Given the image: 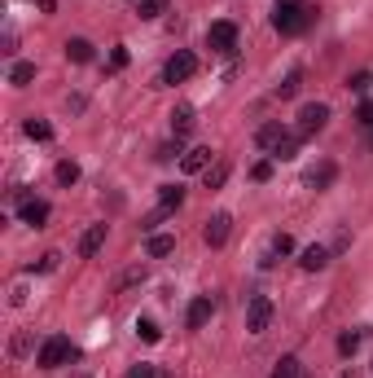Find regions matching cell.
<instances>
[{"label": "cell", "instance_id": "ffe728a7", "mask_svg": "<svg viewBox=\"0 0 373 378\" xmlns=\"http://www.w3.org/2000/svg\"><path fill=\"white\" fill-rule=\"evenodd\" d=\"M158 203H163L167 211H176V207L185 203V189H180V185H158Z\"/></svg>", "mask_w": 373, "mask_h": 378}, {"label": "cell", "instance_id": "6da1fadb", "mask_svg": "<svg viewBox=\"0 0 373 378\" xmlns=\"http://www.w3.org/2000/svg\"><path fill=\"white\" fill-rule=\"evenodd\" d=\"M312 22H316V9L303 5V0H277V5H272V27L281 36H303Z\"/></svg>", "mask_w": 373, "mask_h": 378}, {"label": "cell", "instance_id": "7a4b0ae2", "mask_svg": "<svg viewBox=\"0 0 373 378\" xmlns=\"http://www.w3.org/2000/svg\"><path fill=\"white\" fill-rule=\"evenodd\" d=\"M75 357H80V347H75L66 335H53V339H44L40 343V369H58V365H70Z\"/></svg>", "mask_w": 373, "mask_h": 378}, {"label": "cell", "instance_id": "8d00e7d4", "mask_svg": "<svg viewBox=\"0 0 373 378\" xmlns=\"http://www.w3.org/2000/svg\"><path fill=\"white\" fill-rule=\"evenodd\" d=\"M110 66H114V70H123V66H128V48H123V44H119L114 53H110Z\"/></svg>", "mask_w": 373, "mask_h": 378}, {"label": "cell", "instance_id": "e575fe53", "mask_svg": "<svg viewBox=\"0 0 373 378\" xmlns=\"http://www.w3.org/2000/svg\"><path fill=\"white\" fill-rule=\"evenodd\" d=\"M176 154H180V141H176V145H158V154H154V159H158V163H171Z\"/></svg>", "mask_w": 373, "mask_h": 378}, {"label": "cell", "instance_id": "9c48e42d", "mask_svg": "<svg viewBox=\"0 0 373 378\" xmlns=\"http://www.w3.org/2000/svg\"><path fill=\"white\" fill-rule=\"evenodd\" d=\"M102 246H106V224H88V229L80 233V246H75V251H80L84 260H92Z\"/></svg>", "mask_w": 373, "mask_h": 378}, {"label": "cell", "instance_id": "603a6c76", "mask_svg": "<svg viewBox=\"0 0 373 378\" xmlns=\"http://www.w3.org/2000/svg\"><path fill=\"white\" fill-rule=\"evenodd\" d=\"M298 88H303V70H290L286 84H277V97H294Z\"/></svg>", "mask_w": 373, "mask_h": 378}, {"label": "cell", "instance_id": "f35d334b", "mask_svg": "<svg viewBox=\"0 0 373 378\" xmlns=\"http://www.w3.org/2000/svg\"><path fill=\"white\" fill-rule=\"evenodd\" d=\"M369 145H373V128H369Z\"/></svg>", "mask_w": 373, "mask_h": 378}, {"label": "cell", "instance_id": "f1b7e54d", "mask_svg": "<svg viewBox=\"0 0 373 378\" xmlns=\"http://www.w3.org/2000/svg\"><path fill=\"white\" fill-rule=\"evenodd\" d=\"M167 5L171 0H141V18H158V14H167Z\"/></svg>", "mask_w": 373, "mask_h": 378}, {"label": "cell", "instance_id": "8fae6325", "mask_svg": "<svg viewBox=\"0 0 373 378\" xmlns=\"http://www.w3.org/2000/svg\"><path fill=\"white\" fill-rule=\"evenodd\" d=\"M286 137H290V132L281 128V123H264V128L255 132V145H259V149H268V154H272V149H277V145H281Z\"/></svg>", "mask_w": 373, "mask_h": 378}, {"label": "cell", "instance_id": "ba28073f", "mask_svg": "<svg viewBox=\"0 0 373 378\" xmlns=\"http://www.w3.org/2000/svg\"><path fill=\"white\" fill-rule=\"evenodd\" d=\"M18 216H22V224L40 229V224L48 220V203H44V198H22V194H18Z\"/></svg>", "mask_w": 373, "mask_h": 378}, {"label": "cell", "instance_id": "9a60e30c", "mask_svg": "<svg viewBox=\"0 0 373 378\" xmlns=\"http://www.w3.org/2000/svg\"><path fill=\"white\" fill-rule=\"evenodd\" d=\"M171 132H176V141L193 132V110H189V106H176V110H171Z\"/></svg>", "mask_w": 373, "mask_h": 378}, {"label": "cell", "instance_id": "8992f818", "mask_svg": "<svg viewBox=\"0 0 373 378\" xmlns=\"http://www.w3.org/2000/svg\"><path fill=\"white\" fill-rule=\"evenodd\" d=\"M193 70H198V58L189 53V48H180L176 58H167V66H163V84H185Z\"/></svg>", "mask_w": 373, "mask_h": 378}, {"label": "cell", "instance_id": "4fadbf2b", "mask_svg": "<svg viewBox=\"0 0 373 378\" xmlns=\"http://www.w3.org/2000/svg\"><path fill=\"white\" fill-rule=\"evenodd\" d=\"M180 167H185V172H207V167H211V149H207V145L189 149V154H180Z\"/></svg>", "mask_w": 373, "mask_h": 378}, {"label": "cell", "instance_id": "30bf717a", "mask_svg": "<svg viewBox=\"0 0 373 378\" xmlns=\"http://www.w3.org/2000/svg\"><path fill=\"white\" fill-rule=\"evenodd\" d=\"M211 313H215V304H211V295H198L193 304H189V317H185V321H189V330H202V325L211 321Z\"/></svg>", "mask_w": 373, "mask_h": 378}, {"label": "cell", "instance_id": "4dcf8cb0", "mask_svg": "<svg viewBox=\"0 0 373 378\" xmlns=\"http://www.w3.org/2000/svg\"><path fill=\"white\" fill-rule=\"evenodd\" d=\"M136 282H145V264H141V268H128V273H123L119 290H128V286H136Z\"/></svg>", "mask_w": 373, "mask_h": 378}, {"label": "cell", "instance_id": "d6986e66", "mask_svg": "<svg viewBox=\"0 0 373 378\" xmlns=\"http://www.w3.org/2000/svg\"><path fill=\"white\" fill-rule=\"evenodd\" d=\"M272 378H308V369H303L298 357H281V365L272 369Z\"/></svg>", "mask_w": 373, "mask_h": 378}, {"label": "cell", "instance_id": "1f68e13d", "mask_svg": "<svg viewBox=\"0 0 373 378\" xmlns=\"http://www.w3.org/2000/svg\"><path fill=\"white\" fill-rule=\"evenodd\" d=\"M251 181H259V185H264V181H272V163H268V159L251 167Z\"/></svg>", "mask_w": 373, "mask_h": 378}, {"label": "cell", "instance_id": "7c38bea8", "mask_svg": "<svg viewBox=\"0 0 373 378\" xmlns=\"http://www.w3.org/2000/svg\"><path fill=\"white\" fill-rule=\"evenodd\" d=\"M334 176H338V167H334V163L312 167V172H308V189H330V185H334Z\"/></svg>", "mask_w": 373, "mask_h": 378}, {"label": "cell", "instance_id": "52a82bcc", "mask_svg": "<svg viewBox=\"0 0 373 378\" xmlns=\"http://www.w3.org/2000/svg\"><path fill=\"white\" fill-rule=\"evenodd\" d=\"M229 233H233V216L229 211H215L207 220V229H202V242L207 246H224V242H229Z\"/></svg>", "mask_w": 373, "mask_h": 378}, {"label": "cell", "instance_id": "f546056e", "mask_svg": "<svg viewBox=\"0 0 373 378\" xmlns=\"http://www.w3.org/2000/svg\"><path fill=\"white\" fill-rule=\"evenodd\" d=\"M290 251H294V238H290V233H277V238H272V256H290Z\"/></svg>", "mask_w": 373, "mask_h": 378}, {"label": "cell", "instance_id": "836d02e7", "mask_svg": "<svg viewBox=\"0 0 373 378\" xmlns=\"http://www.w3.org/2000/svg\"><path fill=\"white\" fill-rule=\"evenodd\" d=\"M356 123H360V128H373V102H364V106L356 110Z\"/></svg>", "mask_w": 373, "mask_h": 378}, {"label": "cell", "instance_id": "83f0119b", "mask_svg": "<svg viewBox=\"0 0 373 378\" xmlns=\"http://www.w3.org/2000/svg\"><path fill=\"white\" fill-rule=\"evenodd\" d=\"M58 181H62V185H75V181H80V163H70V159L58 163Z\"/></svg>", "mask_w": 373, "mask_h": 378}, {"label": "cell", "instance_id": "e0dca14e", "mask_svg": "<svg viewBox=\"0 0 373 378\" xmlns=\"http://www.w3.org/2000/svg\"><path fill=\"white\" fill-rule=\"evenodd\" d=\"M149 256L154 260H163V256H171V251H176V238H167V233H149Z\"/></svg>", "mask_w": 373, "mask_h": 378}, {"label": "cell", "instance_id": "74e56055", "mask_svg": "<svg viewBox=\"0 0 373 378\" xmlns=\"http://www.w3.org/2000/svg\"><path fill=\"white\" fill-rule=\"evenodd\" d=\"M58 260H62V256H53V251H48V256H44L36 268H40V273H53V268H58Z\"/></svg>", "mask_w": 373, "mask_h": 378}, {"label": "cell", "instance_id": "d590c367", "mask_svg": "<svg viewBox=\"0 0 373 378\" xmlns=\"http://www.w3.org/2000/svg\"><path fill=\"white\" fill-rule=\"evenodd\" d=\"M123 378H154V365H145V361H141V365H132Z\"/></svg>", "mask_w": 373, "mask_h": 378}, {"label": "cell", "instance_id": "5b68a950", "mask_svg": "<svg viewBox=\"0 0 373 378\" xmlns=\"http://www.w3.org/2000/svg\"><path fill=\"white\" fill-rule=\"evenodd\" d=\"M272 321V299L268 295H251V304H246V330L251 335H264Z\"/></svg>", "mask_w": 373, "mask_h": 378}, {"label": "cell", "instance_id": "277c9868", "mask_svg": "<svg viewBox=\"0 0 373 378\" xmlns=\"http://www.w3.org/2000/svg\"><path fill=\"white\" fill-rule=\"evenodd\" d=\"M325 123H330V106L325 102H308L303 110H298V137H316Z\"/></svg>", "mask_w": 373, "mask_h": 378}, {"label": "cell", "instance_id": "2e32d148", "mask_svg": "<svg viewBox=\"0 0 373 378\" xmlns=\"http://www.w3.org/2000/svg\"><path fill=\"white\" fill-rule=\"evenodd\" d=\"M66 58H70L75 66L92 62V44H88V40H80V36H75V40H66Z\"/></svg>", "mask_w": 373, "mask_h": 378}, {"label": "cell", "instance_id": "484cf974", "mask_svg": "<svg viewBox=\"0 0 373 378\" xmlns=\"http://www.w3.org/2000/svg\"><path fill=\"white\" fill-rule=\"evenodd\" d=\"M136 335H141L145 343H158V339H163V330H158V325L149 321V317H141V321H136Z\"/></svg>", "mask_w": 373, "mask_h": 378}, {"label": "cell", "instance_id": "5bb4252c", "mask_svg": "<svg viewBox=\"0 0 373 378\" xmlns=\"http://www.w3.org/2000/svg\"><path fill=\"white\" fill-rule=\"evenodd\" d=\"M298 264H303L308 273H320V268L330 264V251H325V246H308L303 256H298Z\"/></svg>", "mask_w": 373, "mask_h": 378}, {"label": "cell", "instance_id": "44dd1931", "mask_svg": "<svg viewBox=\"0 0 373 378\" xmlns=\"http://www.w3.org/2000/svg\"><path fill=\"white\" fill-rule=\"evenodd\" d=\"M229 172H233V167H229V159H220L215 167H207V189H220L224 181H229Z\"/></svg>", "mask_w": 373, "mask_h": 378}, {"label": "cell", "instance_id": "ac0fdd59", "mask_svg": "<svg viewBox=\"0 0 373 378\" xmlns=\"http://www.w3.org/2000/svg\"><path fill=\"white\" fill-rule=\"evenodd\" d=\"M31 80H36V62H13V66H9V84L27 88Z\"/></svg>", "mask_w": 373, "mask_h": 378}, {"label": "cell", "instance_id": "3957f363", "mask_svg": "<svg viewBox=\"0 0 373 378\" xmlns=\"http://www.w3.org/2000/svg\"><path fill=\"white\" fill-rule=\"evenodd\" d=\"M207 44H211V53L233 58V53H237V22H211Z\"/></svg>", "mask_w": 373, "mask_h": 378}, {"label": "cell", "instance_id": "d6a6232c", "mask_svg": "<svg viewBox=\"0 0 373 378\" xmlns=\"http://www.w3.org/2000/svg\"><path fill=\"white\" fill-rule=\"evenodd\" d=\"M163 216H167V207H158L154 216H145V220H141V229H145V233H154L158 224H163Z\"/></svg>", "mask_w": 373, "mask_h": 378}, {"label": "cell", "instance_id": "cb8c5ba5", "mask_svg": "<svg viewBox=\"0 0 373 378\" xmlns=\"http://www.w3.org/2000/svg\"><path fill=\"white\" fill-rule=\"evenodd\" d=\"M272 159H281V163H290V159H298V137H286L277 149H272Z\"/></svg>", "mask_w": 373, "mask_h": 378}, {"label": "cell", "instance_id": "7402d4cb", "mask_svg": "<svg viewBox=\"0 0 373 378\" xmlns=\"http://www.w3.org/2000/svg\"><path fill=\"white\" fill-rule=\"evenodd\" d=\"M22 132H27L31 141H48V137H53V128H48L44 119H27V123H22Z\"/></svg>", "mask_w": 373, "mask_h": 378}, {"label": "cell", "instance_id": "d4e9b609", "mask_svg": "<svg viewBox=\"0 0 373 378\" xmlns=\"http://www.w3.org/2000/svg\"><path fill=\"white\" fill-rule=\"evenodd\" d=\"M360 339H364V330H347V335H338V352H342V357H352V352L360 347Z\"/></svg>", "mask_w": 373, "mask_h": 378}, {"label": "cell", "instance_id": "4316f807", "mask_svg": "<svg viewBox=\"0 0 373 378\" xmlns=\"http://www.w3.org/2000/svg\"><path fill=\"white\" fill-rule=\"evenodd\" d=\"M347 88H352V93H369L373 88V70H356L352 80H347Z\"/></svg>", "mask_w": 373, "mask_h": 378}]
</instances>
